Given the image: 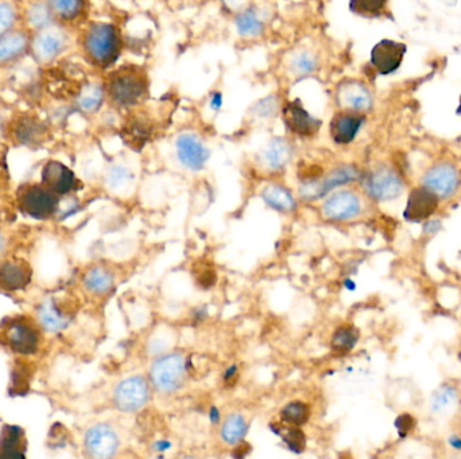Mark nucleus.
<instances>
[{"instance_id":"obj_39","label":"nucleus","mask_w":461,"mask_h":459,"mask_svg":"<svg viewBox=\"0 0 461 459\" xmlns=\"http://www.w3.org/2000/svg\"><path fill=\"white\" fill-rule=\"evenodd\" d=\"M277 111H278V100L275 96L265 97L253 106V114L261 118H273L275 116Z\"/></svg>"},{"instance_id":"obj_36","label":"nucleus","mask_w":461,"mask_h":459,"mask_svg":"<svg viewBox=\"0 0 461 459\" xmlns=\"http://www.w3.org/2000/svg\"><path fill=\"white\" fill-rule=\"evenodd\" d=\"M387 0H349V10L364 18H375L383 13Z\"/></svg>"},{"instance_id":"obj_45","label":"nucleus","mask_w":461,"mask_h":459,"mask_svg":"<svg viewBox=\"0 0 461 459\" xmlns=\"http://www.w3.org/2000/svg\"><path fill=\"white\" fill-rule=\"evenodd\" d=\"M440 228H441V224H440L438 220L428 221L425 224V226H424V232H425V233H436Z\"/></svg>"},{"instance_id":"obj_33","label":"nucleus","mask_w":461,"mask_h":459,"mask_svg":"<svg viewBox=\"0 0 461 459\" xmlns=\"http://www.w3.org/2000/svg\"><path fill=\"white\" fill-rule=\"evenodd\" d=\"M16 133L22 143H37L42 137L44 126L35 118H22L16 126Z\"/></svg>"},{"instance_id":"obj_29","label":"nucleus","mask_w":461,"mask_h":459,"mask_svg":"<svg viewBox=\"0 0 461 459\" xmlns=\"http://www.w3.org/2000/svg\"><path fill=\"white\" fill-rule=\"evenodd\" d=\"M317 66H318V61L316 54L308 49H301L296 51V54L292 56L289 62V68L292 73L298 77H305L314 73L317 71Z\"/></svg>"},{"instance_id":"obj_16","label":"nucleus","mask_w":461,"mask_h":459,"mask_svg":"<svg viewBox=\"0 0 461 459\" xmlns=\"http://www.w3.org/2000/svg\"><path fill=\"white\" fill-rule=\"evenodd\" d=\"M65 49V37L59 30L42 29L31 42V50L37 61L50 62L59 57Z\"/></svg>"},{"instance_id":"obj_10","label":"nucleus","mask_w":461,"mask_h":459,"mask_svg":"<svg viewBox=\"0 0 461 459\" xmlns=\"http://www.w3.org/2000/svg\"><path fill=\"white\" fill-rule=\"evenodd\" d=\"M359 177L357 169L352 166H342L339 169H335L332 173L328 174L324 179H317L313 182H302L301 186V195L305 200L313 201L316 198H320L325 195L327 192L333 190L337 186L345 185L348 182H352Z\"/></svg>"},{"instance_id":"obj_37","label":"nucleus","mask_w":461,"mask_h":459,"mask_svg":"<svg viewBox=\"0 0 461 459\" xmlns=\"http://www.w3.org/2000/svg\"><path fill=\"white\" fill-rule=\"evenodd\" d=\"M41 321L45 326L46 329L52 330V331H59L61 329H64L68 319L64 314H61L60 311L57 310L52 303H47L42 309H41Z\"/></svg>"},{"instance_id":"obj_50","label":"nucleus","mask_w":461,"mask_h":459,"mask_svg":"<svg viewBox=\"0 0 461 459\" xmlns=\"http://www.w3.org/2000/svg\"><path fill=\"white\" fill-rule=\"evenodd\" d=\"M345 287H347L348 290H355L357 284H355L352 281H345Z\"/></svg>"},{"instance_id":"obj_7","label":"nucleus","mask_w":461,"mask_h":459,"mask_svg":"<svg viewBox=\"0 0 461 459\" xmlns=\"http://www.w3.org/2000/svg\"><path fill=\"white\" fill-rule=\"evenodd\" d=\"M282 118L285 127L290 133L302 137L313 136L314 133L320 131L323 126V121L320 118L312 116L305 109L304 104L299 99L289 102L283 106Z\"/></svg>"},{"instance_id":"obj_48","label":"nucleus","mask_w":461,"mask_h":459,"mask_svg":"<svg viewBox=\"0 0 461 459\" xmlns=\"http://www.w3.org/2000/svg\"><path fill=\"white\" fill-rule=\"evenodd\" d=\"M449 444H450L455 450H461V438H459V436H450V438H449Z\"/></svg>"},{"instance_id":"obj_51","label":"nucleus","mask_w":461,"mask_h":459,"mask_svg":"<svg viewBox=\"0 0 461 459\" xmlns=\"http://www.w3.org/2000/svg\"><path fill=\"white\" fill-rule=\"evenodd\" d=\"M460 109H461V106H460Z\"/></svg>"},{"instance_id":"obj_42","label":"nucleus","mask_w":461,"mask_h":459,"mask_svg":"<svg viewBox=\"0 0 461 459\" xmlns=\"http://www.w3.org/2000/svg\"><path fill=\"white\" fill-rule=\"evenodd\" d=\"M196 281L197 284L201 287V288H210L212 286H215L216 283V272L212 267H205V268H200L197 272H196Z\"/></svg>"},{"instance_id":"obj_15","label":"nucleus","mask_w":461,"mask_h":459,"mask_svg":"<svg viewBox=\"0 0 461 459\" xmlns=\"http://www.w3.org/2000/svg\"><path fill=\"white\" fill-rule=\"evenodd\" d=\"M406 46L390 39H383L375 44L371 51V63L379 74L394 73L401 65Z\"/></svg>"},{"instance_id":"obj_5","label":"nucleus","mask_w":461,"mask_h":459,"mask_svg":"<svg viewBox=\"0 0 461 459\" xmlns=\"http://www.w3.org/2000/svg\"><path fill=\"white\" fill-rule=\"evenodd\" d=\"M18 201L20 209L34 219L45 220L53 216L59 207L56 192L41 185H26L19 189Z\"/></svg>"},{"instance_id":"obj_18","label":"nucleus","mask_w":461,"mask_h":459,"mask_svg":"<svg viewBox=\"0 0 461 459\" xmlns=\"http://www.w3.org/2000/svg\"><path fill=\"white\" fill-rule=\"evenodd\" d=\"M30 266L20 260L11 259L0 264V287L3 290L16 291L25 288L31 281Z\"/></svg>"},{"instance_id":"obj_23","label":"nucleus","mask_w":461,"mask_h":459,"mask_svg":"<svg viewBox=\"0 0 461 459\" xmlns=\"http://www.w3.org/2000/svg\"><path fill=\"white\" fill-rule=\"evenodd\" d=\"M293 149L287 140L282 137H274L268 142V146L263 151V163L270 170L278 171L292 159Z\"/></svg>"},{"instance_id":"obj_30","label":"nucleus","mask_w":461,"mask_h":459,"mask_svg":"<svg viewBox=\"0 0 461 459\" xmlns=\"http://www.w3.org/2000/svg\"><path fill=\"white\" fill-rule=\"evenodd\" d=\"M311 417V408L302 401H292L286 404L281 411V420L290 426H302Z\"/></svg>"},{"instance_id":"obj_49","label":"nucleus","mask_w":461,"mask_h":459,"mask_svg":"<svg viewBox=\"0 0 461 459\" xmlns=\"http://www.w3.org/2000/svg\"><path fill=\"white\" fill-rule=\"evenodd\" d=\"M155 450H160V451H164V450H167L170 447V442H166V441H160L157 443L154 444Z\"/></svg>"},{"instance_id":"obj_12","label":"nucleus","mask_w":461,"mask_h":459,"mask_svg":"<svg viewBox=\"0 0 461 459\" xmlns=\"http://www.w3.org/2000/svg\"><path fill=\"white\" fill-rule=\"evenodd\" d=\"M119 436L108 424H96L85 434V448L93 458H111L119 448Z\"/></svg>"},{"instance_id":"obj_31","label":"nucleus","mask_w":461,"mask_h":459,"mask_svg":"<svg viewBox=\"0 0 461 459\" xmlns=\"http://www.w3.org/2000/svg\"><path fill=\"white\" fill-rule=\"evenodd\" d=\"M235 25L240 35L243 37H256L263 30V22L253 8H249L237 16Z\"/></svg>"},{"instance_id":"obj_13","label":"nucleus","mask_w":461,"mask_h":459,"mask_svg":"<svg viewBox=\"0 0 461 459\" xmlns=\"http://www.w3.org/2000/svg\"><path fill=\"white\" fill-rule=\"evenodd\" d=\"M438 204L440 197L437 194H434L425 186L416 188L409 194L403 217L406 221L413 224L425 221L436 213Z\"/></svg>"},{"instance_id":"obj_1","label":"nucleus","mask_w":461,"mask_h":459,"mask_svg":"<svg viewBox=\"0 0 461 459\" xmlns=\"http://www.w3.org/2000/svg\"><path fill=\"white\" fill-rule=\"evenodd\" d=\"M149 89V78L145 69L138 66H123L109 74L107 93L120 106H131L139 103Z\"/></svg>"},{"instance_id":"obj_25","label":"nucleus","mask_w":461,"mask_h":459,"mask_svg":"<svg viewBox=\"0 0 461 459\" xmlns=\"http://www.w3.org/2000/svg\"><path fill=\"white\" fill-rule=\"evenodd\" d=\"M249 432V423L243 415L232 414L227 416L222 426V439L224 443L239 444L243 442Z\"/></svg>"},{"instance_id":"obj_46","label":"nucleus","mask_w":461,"mask_h":459,"mask_svg":"<svg viewBox=\"0 0 461 459\" xmlns=\"http://www.w3.org/2000/svg\"><path fill=\"white\" fill-rule=\"evenodd\" d=\"M209 419L212 423H219L220 422V411L216 407H212L209 411Z\"/></svg>"},{"instance_id":"obj_9","label":"nucleus","mask_w":461,"mask_h":459,"mask_svg":"<svg viewBox=\"0 0 461 459\" xmlns=\"http://www.w3.org/2000/svg\"><path fill=\"white\" fill-rule=\"evenodd\" d=\"M461 177L459 170L450 163L433 166L424 177V186L437 194L440 198H448L459 190Z\"/></svg>"},{"instance_id":"obj_17","label":"nucleus","mask_w":461,"mask_h":459,"mask_svg":"<svg viewBox=\"0 0 461 459\" xmlns=\"http://www.w3.org/2000/svg\"><path fill=\"white\" fill-rule=\"evenodd\" d=\"M152 130L154 124L149 115L139 114L138 116L127 120V123L121 128V139L128 147L139 151L149 142L151 135L154 133Z\"/></svg>"},{"instance_id":"obj_11","label":"nucleus","mask_w":461,"mask_h":459,"mask_svg":"<svg viewBox=\"0 0 461 459\" xmlns=\"http://www.w3.org/2000/svg\"><path fill=\"white\" fill-rule=\"evenodd\" d=\"M361 213V201L359 195L349 190L332 194L323 204V214L330 221L354 220Z\"/></svg>"},{"instance_id":"obj_35","label":"nucleus","mask_w":461,"mask_h":459,"mask_svg":"<svg viewBox=\"0 0 461 459\" xmlns=\"http://www.w3.org/2000/svg\"><path fill=\"white\" fill-rule=\"evenodd\" d=\"M54 14L47 1L34 3L29 10V23L34 29L50 27Z\"/></svg>"},{"instance_id":"obj_21","label":"nucleus","mask_w":461,"mask_h":459,"mask_svg":"<svg viewBox=\"0 0 461 459\" xmlns=\"http://www.w3.org/2000/svg\"><path fill=\"white\" fill-rule=\"evenodd\" d=\"M364 118L352 112H340L330 121V135L337 145L354 142L363 126Z\"/></svg>"},{"instance_id":"obj_34","label":"nucleus","mask_w":461,"mask_h":459,"mask_svg":"<svg viewBox=\"0 0 461 459\" xmlns=\"http://www.w3.org/2000/svg\"><path fill=\"white\" fill-rule=\"evenodd\" d=\"M103 97H104L103 89L96 84H90L81 89L78 96V105L84 112L92 114L100 108V105L103 103Z\"/></svg>"},{"instance_id":"obj_41","label":"nucleus","mask_w":461,"mask_h":459,"mask_svg":"<svg viewBox=\"0 0 461 459\" xmlns=\"http://www.w3.org/2000/svg\"><path fill=\"white\" fill-rule=\"evenodd\" d=\"M131 178V173L127 167H123V166H115L111 169L109 171V176H108V180L111 183V186L114 188H119V186H123L126 185Z\"/></svg>"},{"instance_id":"obj_27","label":"nucleus","mask_w":461,"mask_h":459,"mask_svg":"<svg viewBox=\"0 0 461 459\" xmlns=\"http://www.w3.org/2000/svg\"><path fill=\"white\" fill-rule=\"evenodd\" d=\"M84 284L90 293L96 295H103L112 290L114 276L103 267H95L87 272L84 278Z\"/></svg>"},{"instance_id":"obj_14","label":"nucleus","mask_w":461,"mask_h":459,"mask_svg":"<svg viewBox=\"0 0 461 459\" xmlns=\"http://www.w3.org/2000/svg\"><path fill=\"white\" fill-rule=\"evenodd\" d=\"M177 157L179 162L182 163L189 170H201L205 163L208 162L209 149L201 142V139L194 133H182L179 135L177 142Z\"/></svg>"},{"instance_id":"obj_6","label":"nucleus","mask_w":461,"mask_h":459,"mask_svg":"<svg viewBox=\"0 0 461 459\" xmlns=\"http://www.w3.org/2000/svg\"><path fill=\"white\" fill-rule=\"evenodd\" d=\"M150 383L143 376H130L120 381L114 392V403L123 412H136L149 403Z\"/></svg>"},{"instance_id":"obj_38","label":"nucleus","mask_w":461,"mask_h":459,"mask_svg":"<svg viewBox=\"0 0 461 459\" xmlns=\"http://www.w3.org/2000/svg\"><path fill=\"white\" fill-rule=\"evenodd\" d=\"M16 20V13L13 4L0 1V37L11 31Z\"/></svg>"},{"instance_id":"obj_24","label":"nucleus","mask_w":461,"mask_h":459,"mask_svg":"<svg viewBox=\"0 0 461 459\" xmlns=\"http://www.w3.org/2000/svg\"><path fill=\"white\" fill-rule=\"evenodd\" d=\"M262 200L268 204V207L282 213H292L297 207V202L293 194L286 188L275 183L268 185L262 190Z\"/></svg>"},{"instance_id":"obj_40","label":"nucleus","mask_w":461,"mask_h":459,"mask_svg":"<svg viewBox=\"0 0 461 459\" xmlns=\"http://www.w3.org/2000/svg\"><path fill=\"white\" fill-rule=\"evenodd\" d=\"M456 399V392L452 386H443L438 393L433 398V410L434 411H443L449 404H452Z\"/></svg>"},{"instance_id":"obj_8","label":"nucleus","mask_w":461,"mask_h":459,"mask_svg":"<svg viewBox=\"0 0 461 459\" xmlns=\"http://www.w3.org/2000/svg\"><path fill=\"white\" fill-rule=\"evenodd\" d=\"M369 195L376 201H391L401 195L403 182L400 176L390 169H378L364 180Z\"/></svg>"},{"instance_id":"obj_47","label":"nucleus","mask_w":461,"mask_h":459,"mask_svg":"<svg viewBox=\"0 0 461 459\" xmlns=\"http://www.w3.org/2000/svg\"><path fill=\"white\" fill-rule=\"evenodd\" d=\"M222 104H223V100H222V94H220V93H216V94L213 96V99H212V106H213V108L217 111V109H220Z\"/></svg>"},{"instance_id":"obj_32","label":"nucleus","mask_w":461,"mask_h":459,"mask_svg":"<svg viewBox=\"0 0 461 459\" xmlns=\"http://www.w3.org/2000/svg\"><path fill=\"white\" fill-rule=\"evenodd\" d=\"M54 16L62 20H72L81 14L84 8V0H47Z\"/></svg>"},{"instance_id":"obj_26","label":"nucleus","mask_w":461,"mask_h":459,"mask_svg":"<svg viewBox=\"0 0 461 459\" xmlns=\"http://www.w3.org/2000/svg\"><path fill=\"white\" fill-rule=\"evenodd\" d=\"M273 432L282 438L283 443L293 453H302L306 448V436L298 426H290L286 423L271 424Z\"/></svg>"},{"instance_id":"obj_44","label":"nucleus","mask_w":461,"mask_h":459,"mask_svg":"<svg viewBox=\"0 0 461 459\" xmlns=\"http://www.w3.org/2000/svg\"><path fill=\"white\" fill-rule=\"evenodd\" d=\"M238 367L237 365H232V367H229L228 369L225 370V373H224V381L227 384L235 383V380L238 379Z\"/></svg>"},{"instance_id":"obj_20","label":"nucleus","mask_w":461,"mask_h":459,"mask_svg":"<svg viewBox=\"0 0 461 459\" xmlns=\"http://www.w3.org/2000/svg\"><path fill=\"white\" fill-rule=\"evenodd\" d=\"M337 102L352 111H369L372 106V96L367 87L359 81H347L337 89Z\"/></svg>"},{"instance_id":"obj_2","label":"nucleus","mask_w":461,"mask_h":459,"mask_svg":"<svg viewBox=\"0 0 461 459\" xmlns=\"http://www.w3.org/2000/svg\"><path fill=\"white\" fill-rule=\"evenodd\" d=\"M84 49L95 65L102 68L112 65L119 57L118 30L109 23H93L85 32Z\"/></svg>"},{"instance_id":"obj_19","label":"nucleus","mask_w":461,"mask_h":459,"mask_svg":"<svg viewBox=\"0 0 461 459\" xmlns=\"http://www.w3.org/2000/svg\"><path fill=\"white\" fill-rule=\"evenodd\" d=\"M42 183L56 194H68L75 188L76 177L73 171L65 164L50 161L42 170Z\"/></svg>"},{"instance_id":"obj_4","label":"nucleus","mask_w":461,"mask_h":459,"mask_svg":"<svg viewBox=\"0 0 461 459\" xmlns=\"http://www.w3.org/2000/svg\"><path fill=\"white\" fill-rule=\"evenodd\" d=\"M0 340L16 353L30 355L38 349L40 333L32 322L25 318H13L0 326Z\"/></svg>"},{"instance_id":"obj_43","label":"nucleus","mask_w":461,"mask_h":459,"mask_svg":"<svg viewBox=\"0 0 461 459\" xmlns=\"http://www.w3.org/2000/svg\"><path fill=\"white\" fill-rule=\"evenodd\" d=\"M416 427V420L412 415L403 414L397 417L395 420V429L398 431L400 436L405 438L407 434H410Z\"/></svg>"},{"instance_id":"obj_28","label":"nucleus","mask_w":461,"mask_h":459,"mask_svg":"<svg viewBox=\"0 0 461 459\" xmlns=\"http://www.w3.org/2000/svg\"><path fill=\"white\" fill-rule=\"evenodd\" d=\"M359 341V331L357 327L344 325L339 327L332 337V350L339 355L349 353Z\"/></svg>"},{"instance_id":"obj_22","label":"nucleus","mask_w":461,"mask_h":459,"mask_svg":"<svg viewBox=\"0 0 461 459\" xmlns=\"http://www.w3.org/2000/svg\"><path fill=\"white\" fill-rule=\"evenodd\" d=\"M29 47V38L22 31H8L0 37V63L19 59Z\"/></svg>"},{"instance_id":"obj_3","label":"nucleus","mask_w":461,"mask_h":459,"mask_svg":"<svg viewBox=\"0 0 461 459\" xmlns=\"http://www.w3.org/2000/svg\"><path fill=\"white\" fill-rule=\"evenodd\" d=\"M188 376L186 357L179 352H172L157 358L150 368V383L164 395L179 391Z\"/></svg>"}]
</instances>
